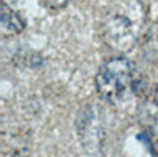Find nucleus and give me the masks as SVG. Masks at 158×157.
I'll use <instances>...</instances> for the list:
<instances>
[{"label":"nucleus","instance_id":"obj_6","mask_svg":"<svg viewBox=\"0 0 158 157\" xmlns=\"http://www.w3.org/2000/svg\"><path fill=\"white\" fill-rule=\"evenodd\" d=\"M44 7L50 8V10H60L64 8L65 6H68L72 0H39Z\"/></svg>","mask_w":158,"mask_h":157},{"label":"nucleus","instance_id":"obj_3","mask_svg":"<svg viewBox=\"0 0 158 157\" xmlns=\"http://www.w3.org/2000/svg\"><path fill=\"white\" fill-rule=\"evenodd\" d=\"M140 121L146 131L158 141V83L143 100L140 107Z\"/></svg>","mask_w":158,"mask_h":157},{"label":"nucleus","instance_id":"obj_4","mask_svg":"<svg viewBox=\"0 0 158 157\" xmlns=\"http://www.w3.org/2000/svg\"><path fill=\"white\" fill-rule=\"evenodd\" d=\"M24 15L13 3H8L7 0L2 2V14H0V31L4 36L18 35L25 28Z\"/></svg>","mask_w":158,"mask_h":157},{"label":"nucleus","instance_id":"obj_2","mask_svg":"<svg viewBox=\"0 0 158 157\" xmlns=\"http://www.w3.org/2000/svg\"><path fill=\"white\" fill-rule=\"evenodd\" d=\"M139 74L135 66L125 57L106 61L96 75V89L104 102L121 104L137 91Z\"/></svg>","mask_w":158,"mask_h":157},{"label":"nucleus","instance_id":"obj_5","mask_svg":"<svg viewBox=\"0 0 158 157\" xmlns=\"http://www.w3.org/2000/svg\"><path fill=\"white\" fill-rule=\"evenodd\" d=\"M142 53L147 61L158 64V21L143 36Z\"/></svg>","mask_w":158,"mask_h":157},{"label":"nucleus","instance_id":"obj_1","mask_svg":"<svg viewBox=\"0 0 158 157\" xmlns=\"http://www.w3.org/2000/svg\"><path fill=\"white\" fill-rule=\"evenodd\" d=\"M146 22L147 10L142 0H114L101 18V38L111 50L126 53L144 36Z\"/></svg>","mask_w":158,"mask_h":157}]
</instances>
